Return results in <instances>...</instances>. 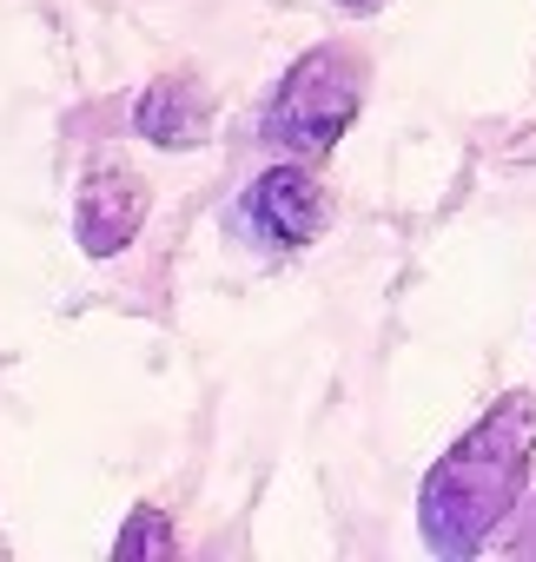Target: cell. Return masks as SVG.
<instances>
[{
    "label": "cell",
    "mask_w": 536,
    "mask_h": 562,
    "mask_svg": "<svg viewBox=\"0 0 536 562\" xmlns=\"http://www.w3.org/2000/svg\"><path fill=\"white\" fill-rule=\"evenodd\" d=\"M536 463V391L496 397L424 476L417 490V536L444 562H470L523 503Z\"/></svg>",
    "instance_id": "6da1fadb"
},
{
    "label": "cell",
    "mask_w": 536,
    "mask_h": 562,
    "mask_svg": "<svg viewBox=\"0 0 536 562\" xmlns=\"http://www.w3.org/2000/svg\"><path fill=\"white\" fill-rule=\"evenodd\" d=\"M365 106V60L351 47H312L286 67V80L265 100V146H279L286 159H325Z\"/></svg>",
    "instance_id": "7a4b0ae2"
},
{
    "label": "cell",
    "mask_w": 536,
    "mask_h": 562,
    "mask_svg": "<svg viewBox=\"0 0 536 562\" xmlns=\"http://www.w3.org/2000/svg\"><path fill=\"white\" fill-rule=\"evenodd\" d=\"M325 218H332V199H325V186L312 179L305 159L265 166V172L238 192V225H245V238L272 245V251L312 245V238L325 232Z\"/></svg>",
    "instance_id": "3957f363"
},
{
    "label": "cell",
    "mask_w": 536,
    "mask_h": 562,
    "mask_svg": "<svg viewBox=\"0 0 536 562\" xmlns=\"http://www.w3.org/2000/svg\"><path fill=\"white\" fill-rule=\"evenodd\" d=\"M146 225V179L120 159H100L87 179H80V199H74V238L87 258H113L139 238Z\"/></svg>",
    "instance_id": "277c9868"
},
{
    "label": "cell",
    "mask_w": 536,
    "mask_h": 562,
    "mask_svg": "<svg viewBox=\"0 0 536 562\" xmlns=\"http://www.w3.org/2000/svg\"><path fill=\"white\" fill-rule=\"evenodd\" d=\"M133 126H139V139H153L159 153H192V146H205V133H212V93H205L199 80H186V74H166V80H153V87L133 100Z\"/></svg>",
    "instance_id": "5b68a950"
},
{
    "label": "cell",
    "mask_w": 536,
    "mask_h": 562,
    "mask_svg": "<svg viewBox=\"0 0 536 562\" xmlns=\"http://www.w3.org/2000/svg\"><path fill=\"white\" fill-rule=\"evenodd\" d=\"M179 549V536H172V522H166V509H153V503H139L133 516H126V529L113 536V555H139V562H166Z\"/></svg>",
    "instance_id": "8992f818"
},
{
    "label": "cell",
    "mask_w": 536,
    "mask_h": 562,
    "mask_svg": "<svg viewBox=\"0 0 536 562\" xmlns=\"http://www.w3.org/2000/svg\"><path fill=\"white\" fill-rule=\"evenodd\" d=\"M345 14H371V8H384V0H338Z\"/></svg>",
    "instance_id": "52a82bcc"
}]
</instances>
